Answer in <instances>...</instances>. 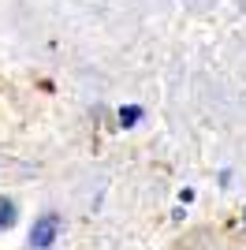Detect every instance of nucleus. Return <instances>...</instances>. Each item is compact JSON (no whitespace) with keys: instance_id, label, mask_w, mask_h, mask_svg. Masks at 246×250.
Here are the masks:
<instances>
[{"instance_id":"f257e3e1","label":"nucleus","mask_w":246,"mask_h":250,"mask_svg":"<svg viewBox=\"0 0 246 250\" xmlns=\"http://www.w3.org/2000/svg\"><path fill=\"white\" fill-rule=\"evenodd\" d=\"M56 235H60V217H56V213H45V217H38V220H34L30 247L45 250V247H52V239H56Z\"/></svg>"},{"instance_id":"f03ea898","label":"nucleus","mask_w":246,"mask_h":250,"mask_svg":"<svg viewBox=\"0 0 246 250\" xmlns=\"http://www.w3.org/2000/svg\"><path fill=\"white\" fill-rule=\"evenodd\" d=\"M8 224H15V206L8 198H0V228H8Z\"/></svg>"},{"instance_id":"7ed1b4c3","label":"nucleus","mask_w":246,"mask_h":250,"mask_svg":"<svg viewBox=\"0 0 246 250\" xmlns=\"http://www.w3.org/2000/svg\"><path fill=\"white\" fill-rule=\"evenodd\" d=\"M138 116H142V112H138L134 104H131V108H120V124H123V127H131V124H138Z\"/></svg>"}]
</instances>
